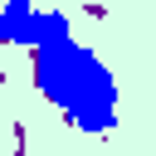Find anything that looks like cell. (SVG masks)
<instances>
[{
	"instance_id": "cell-1",
	"label": "cell",
	"mask_w": 156,
	"mask_h": 156,
	"mask_svg": "<svg viewBox=\"0 0 156 156\" xmlns=\"http://www.w3.org/2000/svg\"><path fill=\"white\" fill-rule=\"evenodd\" d=\"M34 88L88 136H107L117 127V78L73 34L34 44Z\"/></svg>"
}]
</instances>
